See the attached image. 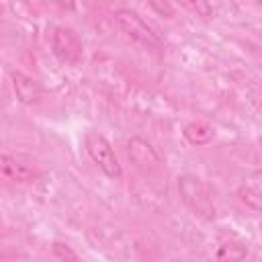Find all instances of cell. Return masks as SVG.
<instances>
[{
    "label": "cell",
    "mask_w": 262,
    "mask_h": 262,
    "mask_svg": "<svg viewBox=\"0 0 262 262\" xmlns=\"http://www.w3.org/2000/svg\"><path fill=\"white\" fill-rule=\"evenodd\" d=\"M178 192L180 199L184 201V205L201 219L211 221L217 215L215 203H213V194L209 190V186L194 174H180L178 176Z\"/></svg>",
    "instance_id": "1"
},
{
    "label": "cell",
    "mask_w": 262,
    "mask_h": 262,
    "mask_svg": "<svg viewBox=\"0 0 262 262\" xmlns=\"http://www.w3.org/2000/svg\"><path fill=\"white\" fill-rule=\"evenodd\" d=\"M84 147H86L90 160L102 170L104 176H108V178H121L123 176V168L117 160V154H115L111 141L102 133L88 131L84 135Z\"/></svg>",
    "instance_id": "2"
},
{
    "label": "cell",
    "mask_w": 262,
    "mask_h": 262,
    "mask_svg": "<svg viewBox=\"0 0 262 262\" xmlns=\"http://www.w3.org/2000/svg\"><path fill=\"white\" fill-rule=\"evenodd\" d=\"M115 20L123 29V33H127L137 43L147 45V47H158L160 45L158 33L135 10H131V8H117L115 10Z\"/></svg>",
    "instance_id": "3"
},
{
    "label": "cell",
    "mask_w": 262,
    "mask_h": 262,
    "mask_svg": "<svg viewBox=\"0 0 262 262\" xmlns=\"http://www.w3.org/2000/svg\"><path fill=\"white\" fill-rule=\"evenodd\" d=\"M51 51L63 63H78L82 57V41L70 27H55L51 33Z\"/></svg>",
    "instance_id": "4"
},
{
    "label": "cell",
    "mask_w": 262,
    "mask_h": 262,
    "mask_svg": "<svg viewBox=\"0 0 262 262\" xmlns=\"http://www.w3.org/2000/svg\"><path fill=\"white\" fill-rule=\"evenodd\" d=\"M127 156L131 160L133 166H137L139 170H156L160 166V154L158 149L143 137H131L127 141Z\"/></svg>",
    "instance_id": "5"
},
{
    "label": "cell",
    "mask_w": 262,
    "mask_h": 262,
    "mask_svg": "<svg viewBox=\"0 0 262 262\" xmlns=\"http://www.w3.org/2000/svg\"><path fill=\"white\" fill-rule=\"evenodd\" d=\"M10 82H12L16 98L23 104H37L43 98V88L33 76L16 70V72H10Z\"/></svg>",
    "instance_id": "6"
},
{
    "label": "cell",
    "mask_w": 262,
    "mask_h": 262,
    "mask_svg": "<svg viewBox=\"0 0 262 262\" xmlns=\"http://www.w3.org/2000/svg\"><path fill=\"white\" fill-rule=\"evenodd\" d=\"M0 168H2V174L8 176L10 180H16V182H29L37 176V170L27 164V162H20L12 156H2L0 158Z\"/></svg>",
    "instance_id": "7"
},
{
    "label": "cell",
    "mask_w": 262,
    "mask_h": 262,
    "mask_svg": "<svg viewBox=\"0 0 262 262\" xmlns=\"http://www.w3.org/2000/svg\"><path fill=\"white\" fill-rule=\"evenodd\" d=\"M215 131L211 125L207 123H201V121H194V123H188L184 127V139L190 143V145H207L211 139H213Z\"/></svg>",
    "instance_id": "8"
},
{
    "label": "cell",
    "mask_w": 262,
    "mask_h": 262,
    "mask_svg": "<svg viewBox=\"0 0 262 262\" xmlns=\"http://www.w3.org/2000/svg\"><path fill=\"white\" fill-rule=\"evenodd\" d=\"M248 254L246 244L242 242H225L217 250V262H242Z\"/></svg>",
    "instance_id": "9"
},
{
    "label": "cell",
    "mask_w": 262,
    "mask_h": 262,
    "mask_svg": "<svg viewBox=\"0 0 262 262\" xmlns=\"http://www.w3.org/2000/svg\"><path fill=\"white\" fill-rule=\"evenodd\" d=\"M237 196H239V201H242L246 207H250V209L262 213V190H260V188L242 186V188L237 190Z\"/></svg>",
    "instance_id": "10"
},
{
    "label": "cell",
    "mask_w": 262,
    "mask_h": 262,
    "mask_svg": "<svg viewBox=\"0 0 262 262\" xmlns=\"http://www.w3.org/2000/svg\"><path fill=\"white\" fill-rule=\"evenodd\" d=\"M53 254L59 262H78V254L72 250V246L63 244V242H53Z\"/></svg>",
    "instance_id": "11"
},
{
    "label": "cell",
    "mask_w": 262,
    "mask_h": 262,
    "mask_svg": "<svg viewBox=\"0 0 262 262\" xmlns=\"http://www.w3.org/2000/svg\"><path fill=\"white\" fill-rule=\"evenodd\" d=\"M170 262H180V260H170Z\"/></svg>",
    "instance_id": "12"
},
{
    "label": "cell",
    "mask_w": 262,
    "mask_h": 262,
    "mask_svg": "<svg viewBox=\"0 0 262 262\" xmlns=\"http://www.w3.org/2000/svg\"><path fill=\"white\" fill-rule=\"evenodd\" d=\"M260 4H262V2H260Z\"/></svg>",
    "instance_id": "13"
}]
</instances>
